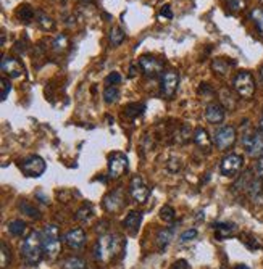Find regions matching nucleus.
Masks as SVG:
<instances>
[{
	"instance_id": "28",
	"label": "nucleus",
	"mask_w": 263,
	"mask_h": 269,
	"mask_svg": "<svg viewBox=\"0 0 263 269\" xmlns=\"http://www.w3.org/2000/svg\"><path fill=\"white\" fill-rule=\"evenodd\" d=\"M108 38H110L112 46L116 47V46H120V44H123V40H125V38H126V34H125V31H123L121 28L115 26V28L110 29V34H108Z\"/></svg>"
},
{
	"instance_id": "9",
	"label": "nucleus",
	"mask_w": 263,
	"mask_h": 269,
	"mask_svg": "<svg viewBox=\"0 0 263 269\" xmlns=\"http://www.w3.org/2000/svg\"><path fill=\"white\" fill-rule=\"evenodd\" d=\"M128 156L121 152H115L108 156V178L120 179L128 171Z\"/></svg>"
},
{
	"instance_id": "47",
	"label": "nucleus",
	"mask_w": 263,
	"mask_h": 269,
	"mask_svg": "<svg viewBox=\"0 0 263 269\" xmlns=\"http://www.w3.org/2000/svg\"><path fill=\"white\" fill-rule=\"evenodd\" d=\"M260 130L263 132V116H261V121H260Z\"/></svg>"
},
{
	"instance_id": "31",
	"label": "nucleus",
	"mask_w": 263,
	"mask_h": 269,
	"mask_svg": "<svg viewBox=\"0 0 263 269\" xmlns=\"http://www.w3.org/2000/svg\"><path fill=\"white\" fill-rule=\"evenodd\" d=\"M191 140V129H189V126L182 124L178 130L176 134H174V142L178 144H186Z\"/></svg>"
},
{
	"instance_id": "24",
	"label": "nucleus",
	"mask_w": 263,
	"mask_h": 269,
	"mask_svg": "<svg viewBox=\"0 0 263 269\" xmlns=\"http://www.w3.org/2000/svg\"><path fill=\"white\" fill-rule=\"evenodd\" d=\"M145 110V105L144 104H137V102H134V104H128L125 106V114L128 116V118L134 120L137 118V116H141Z\"/></svg>"
},
{
	"instance_id": "18",
	"label": "nucleus",
	"mask_w": 263,
	"mask_h": 269,
	"mask_svg": "<svg viewBox=\"0 0 263 269\" xmlns=\"http://www.w3.org/2000/svg\"><path fill=\"white\" fill-rule=\"evenodd\" d=\"M224 110L226 108L221 104H210L205 108V120L210 122V124H220V122L224 120Z\"/></svg>"
},
{
	"instance_id": "43",
	"label": "nucleus",
	"mask_w": 263,
	"mask_h": 269,
	"mask_svg": "<svg viewBox=\"0 0 263 269\" xmlns=\"http://www.w3.org/2000/svg\"><path fill=\"white\" fill-rule=\"evenodd\" d=\"M170 269H191V268H189V263L186 260H178L171 264Z\"/></svg>"
},
{
	"instance_id": "36",
	"label": "nucleus",
	"mask_w": 263,
	"mask_h": 269,
	"mask_svg": "<svg viewBox=\"0 0 263 269\" xmlns=\"http://www.w3.org/2000/svg\"><path fill=\"white\" fill-rule=\"evenodd\" d=\"M160 218H162L165 222H171L174 221V218H176V213H174V210L170 205H165L160 210Z\"/></svg>"
},
{
	"instance_id": "25",
	"label": "nucleus",
	"mask_w": 263,
	"mask_h": 269,
	"mask_svg": "<svg viewBox=\"0 0 263 269\" xmlns=\"http://www.w3.org/2000/svg\"><path fill=\"white\" fill-rule=\"evenodd\" d=\"M17 14H18L20 21H23V23H31V21L36 18V12L29 5H21Z\"/></svg>"
},
{
	"instance_id": "13",
	"label": "nucleus",
	"mask_w": 263,
	"mask_h": 269,
	"mask_svg": "<svg viewBox=\"0 0 263 269\" xmlns=\"http://www.w3.org/2000/svg\"><path fill=\"white\" fill-rule=\"evenodd\" d=\"M0 70L5 76H9L10 79L13 78H20L21 74L25 72L23 64L18 62V58L10 56V55H5L2 58V63H0Z\"/></svg>"
},
{
	"instance_id": "32",
	"label": "nucleus",
	"mask_w": 263,
	"mask_h": 269,
	"mask_svg": "<svg viewBox=\"0 0 263 269\" xmlns=\"http://www.w3.org/2000/svg\"><path fill=\"white\" fill-rule=\"evenodd\" d=\"M221 102H223V106L228 108V110H234L236 108V100H234V96H232V92L228 90V89H221Z\"/></svg>"
},
{
	"instance_id": "23",
	"label": "nucleus",
	"mask_w": 263,
	"mask_h": 269,
	"mask_svg": "<svg viewBox=\"0 0 263 269\" xmlns=\"http://www.w3.org/2000/svg\"><path fill=\"white\" fill-rule=\"evenodd\" d=\"M18 208H20L26 216H29V218H34V220H39V218H41L39 210L36 208L34 205H31V203H29L28 200H21V202L18 203Z\"/></svg>"
},
{
	"instance_id": "30",
	"label": "nucleus",
	"mask_w": 263,
	"mask_h": 269,
	"mask_svg": "<svg viewBox=\"0 0 263 269\" xmlns=\"http://www.w3.org/2000/svg\"><path fill=\"white\" fill-rule=\"evenodd\" d=\"M52 47H54L55 52L62 54V52H65V50L70 47V40H68V38L65 34H60V36H57L55 40L52 42Z\"/></svg>"
},
{
	"instance_id": "38",
	"label": "nucleus",
	"mask_w": 263,
	"mask_h": 269,
	"mask_svg": "<svg viewBox=\"0 0 263 269\" xmlns=\"http://www.w3.org/2000/svg\"><path fill=\"white\" fill-rule=\"evenodd\" d=\"M10 261H12L10 248H9V245H7L5 242H2V258H0V263H2V268L5 269L7 266L10 264Z\"/></svg>"
},
{
	"instance_id": "17",
	"label": "nucleus",
	"mask_w": 263,
	"mask_h": 269,
	"mask_svg": "<svg viewBox=\"0 0 263 269\" xmlns=\"http://www.w3.org/2000/svg\"><path fill=\"white\" fill-rule=\"evenodd\" d=\"M192 139H194L197 147H199L202 152H205V154H210V152H211V147H213V139H210L208 132L203 128H197L194 130Z\"/></svg>"
},
{
	"instance_id": "40",
	"label": "nucleus",
	"mask_w": 263,
	"mask_h": 269,
	"mask_svg": "<svg viewBox=\"0 0 263 269\" xmlns=\"http://www.w3.org/2000/svg\"><path fill=\"white\" fill-rule=\"evenodd\" d=\"M158 18L160 20H173V10L170 5L162 6V10L158 12Z\"/></svg>"
},
{
	"instance_id": "27",
	"label": "nucleus",
	"mask_w": 263,
	"mask_h": 269,
	"mask_svg": "<svg viewBox=\"0 0 263 269\" xmlns=\"http://www.w3.org/2000/svg\"><path fill=\"white\" fill-rule=\"evenodd\" d=\"M36 21H38V24L42 28V29H46V31H49V29H52L54 28V20L49 16L47 13H44V12H36Z\"/></svg>"
},
{
	"instance_id": "45",
	"label": "nucleus",
	"mask_w": 263,
	"mask_h": 269,
	"mask_svg": "<svg viewBox=\"0 0 263 269\" xmlns=\"http://www.w3.org/2000/svg\"><path fill=\"white\" fill-rule=\"evenodd\" d=\"M234 269H250V268L247 266V264H237V266H236Z\"/></svg>"
},
{
	"instance_id": "11",
	"label": "nucleus",
	"mask_w": 263,
	"mask_h": 269,
	"mask_svg": "<svg viewBox=\"0 0 263 269\" xmlns=\"http://www.w3.org/2000/svg\"><path fill=\"white\" fill-rule=\"evenodd\" d=\"M139 68L147 78H157L158 74H163V63L150 55H142L139 58Z\"/></svg>"
},
{
	"instance_id": "49",
	"label": "nucleus",
	"mask_w": 263,
	"mask_h": 269,
	"mask_svg": "<svg viewBox=\"0 0 263 269\" xmlns=\"http://www.w3.org/2000/svg\"><path fill=\"white\" fill-rule=\"evenodd\" d=\"M84 2H92V0H84Z\"/></svg>"
},
{
	"instance_id": "7",
	"label": "nucleus",
	"mask_w": 263,
	"mask_h": 269,
	"mask_svg": "<svg viewBox=\"0 0 263 269\" xmlns=\"http://www.w3.org/2000/svg\"><path fill=\"white\" fill-rule=\"evenodd\" d=\"M21 171H23L28 178H41L47 170V163L39 155H31L25 158L20 164Z\"/></svg>"
},
{
	"instance_id": "42",
	"label": "nucleus",
	"mask_w": 263,
	"mask_h": 269,
	"mask_svg": "<svg viewBox=\"0 0 263 269\" xmlns=\"http://www.w3.org/2000/svg\"><path fill=\"white\" fill-rule=\"evenodd\" d=\"M242 242H244V245L247 246L249 250H258L260 248V244H258V240L257 238H253V237H249V238H242Z\"/></svg>"
},
{
	"instance_id": "34",
	"label": "nucleus",
	"mask_w": 263,
	"mask_h": 269,
	"mask_svg": "<svg viewBox=\"0 0 263 269\" xmlns=\"http://www.w3.org/2000/svg\"><path fill=\"white\" fill-rule=\"evenodd\" d=\"M94 212H92V206L91 205H84L83 208H79L78 210V213H76V220L78 221H89L91 218H92Z\"/></svg>"
},
{
	"instance_id": "19",
	"label": "nucleus",
	"mask_w": 263,
	"mask_h": 269,
	"mask_svg": "<svg viewBox=\"0 0 263 269\" xmlns=\"http://www.w3.org/2000/svg\"><path fill=\"white\" fill-rule=\"evenodd\" d=\"M213 229H215L216 240H226V238H229L232 234H234L237 228H236V224H232V222H215Z\"/></svg>"
},
{
	"instance_id": "29",
	"label": "nucleus",
	"mask_w": 263,
	"mask_h": 269,
	"mask_svg": "<svg viewBox=\"0 0 263 269\" xmlns=\"http://www.w3.org/2000/svg\"><path fill=\"white\" fill-rule=\"evenodd\" d=\"M120 98V89L116 86H107L104 90V100L107 104H115Z\"/></svg>"
},
{
	"instance_id": "26",
	"label": "nucleus",
	"mask_w": 263,
	"mask_h": 269,
	"mask_svg": "<svg viewBox=\"0 0 263 269\" xmlns=\"http://www.w3.org/2000/svg\"><path fill=\"white\" fill-rule=\"evenodd\" d=\"M9 232L13 237H23L26 232V224L20 220H15L9 222Z\"/></svg>"
},
{
	"instance_id": "22",
	"label": "nucleus",
	"mask_w": 263,
	"mask_h": 269,
	"mask_svg": "<svg viewBox=\"0 0 263 269\" xmlns=\"http://www.w3.org/2000/svg\"><path fill=\"white\" fill-rule=\"evenodd\" d=\"M62 269H86V263L79 256H67L62 261Z\"/></svg>"
},
{
	"instance_id": "5",
	"label": "nucleus",
	"mask_w": 263,
	"mask_h": 269,
	"mask_svg": "<svg viewBox=\"0 0 263 269\" xmlns=\"http://www.w3.org/2000/svg\"><path fill=\"white\" fill-rule=\"evenodd\" d=\"M232 87L239 97L252 98L255 94V79L250 71H239L232 79Z\"/></svg>"
},
{
	"instance_id": "2",
	"label": "nucleus",
	"mask_w": 263,
	"mask_h": 269,
	"mask_svg": "<svg viewBox=\"0 0 263 269\" xmlns=\"http://www.w3.org/2000/svg\"><path fill=\"white\" fill-rule=\"evenodd\" d=\"M44 255V245H42V234L39 232H29L28 237L21 244V258L25 260V263L29 266L39 264Z\"/></svg>"
},
{
	"instance_id": "44",
	"label": "nucleus",
	"mask_w": 263,
	"mask_h": 269,
	"mask_svg": "<svg viewBox=\"0 0 263 269\" xmlns=\"http://www.w3.org/2000/svg\"><path fill=\"white\" fill-rule=\"evenodd\" d=\"M255 174L263 180V156H260L255 163Z\"/></svg>"
},
{
	"instance_id": "15",
	"label": "nucleus",
	"mask_w": 263,
	"mask_h": 269,
	"mask_svg": "<svg viewBox=\"0 0 263 269\" xmlns=\"http://www.w3.org/2000/svg\"><path fill=\"white\" fill-rule=\"evenodd\" d=\"M65 244H67L68 248H71V250L83 248L86 244V232L81 228L71 229L70 232H67V236H65Z\"/></svg>"
},
{
	"instance_id": "8",
	"label": "nucleus",
	"mask_w": 263,
	"mask_h": 269,
	"mask_svg": "<svg viewBox=\"0 0 263 269\" xmlns=\"http://www.w3.org/2000/svg\"><path fill=\"white\" fill-rule=\"evenodd\" d=\"M178 84H179V74L176 70L163 71L162 78H160V92H162V96L166 98H173L178 90Z\"/></svg>"
},
{
	"instance_id": "14",
	"label": "nucleus",
	"mask_w": 263,
	"mask_h": 269,
	"mask_svg": "<svg viewBox=\"0 0 263 269\" xmlns=\"http://www.w3.org/2000/svg\"><path fill=\"white\" fill-rule=\"evenodd\" d=\"M104 208L110 213H118L125 208V194L123 190H113L104 198Z\"/></svg>"
},
{
	"instance_id": "37",
	"label": "nucleus",
	"mask_w": 263,
	"mask_h": 269,
	"mask_svg": "<svg viewBox=\"0 0 263 269\" xmlns=\"http://www.w3.org/2000/svg\"><path fill=\"white\" fill-rule=\"evenodd\" d=\"M12 90V82H10V79H7V78H2V81H0V98L5 100L7 96L10 94Z\"/></svg>"
},
{
	"instance_id": "46",
	"label": "nucleus",
	"mask_w": 263,
	"mask_h": 269,
	"mask_svg": "<svg viewBox=\"0 0 263 269\" xmlns=\"http://www.w3.org/2000/svg\"><path fill=\"white\" fill-rule=\"evenodd\" d=\"M260 81L263 84V64H261V68H260Z\"/></svg>"
},
{
	"instance_id": "41",
	"label": "nucleus",
	"mask_w": 263,
	"mask_h": 269,
	"mask_svg": "<svg viewBox=\"0 0 263 269\" xmlns=\"http://www.w3.org/2000/svg\"><path fill=\"white\" fill-rule=\"evenodd\" d=\"M105 82L108 84V86H116V84H120L121 82V74L120 72H110L107 78H105Z\"/></svg>"
},
{
	"instance_id": "21",
	"label": "nucleus",
	"mask_w": 263,
	"mask_h": 269,
	"mask_svg": "<svg viewBox=\"0 0 263 269\" xmlns=\"http://www.w3.org/2000/svg\"><path fill=\"white\" fill-rule=\"evenodd\" d=\"M231 64H234V62L229 63V62H226L224 58H216V60L211 62V70H213L215 74L218 76H224V74H228V71H229V66Z\"/></svg>"
},
{
	"instance_id": "12",
	"label": "nucleus",
	"mask_w": 263,
	"mask_h": 269,
	"mask_svg": "<svg viewBox=\"0 0 263 269\" xmlns=\"http://www.w3.org/2000/svg\"><path fill=\"white\" fill-rule=\"evenodd\" d=\"M149 187L147 184L144 182V179L141 176H134L131 179V184H129V195L136 203H145L149 198Z\"/></svg>"
},
{
	"instance_id": "35",
	"label": "nucleus",
	"mask_w": 263,
	"mask_h": 269,
	"mask_svg": "<svg viewBox=\"0 0 263 269\" xmlns=\"http://www.w3.org/2000/svg\"><path fill=\"white\" fill-rule=\"evenodd\" d=\"M226 5L232 13H239L247 6V0H226Z\"/></svg>"
},
{
	"instance_id": "48",
	"label": "nucleus",
	"mask_w": 263,
	"mask_h": 269,
	"mask_svg": "<svg viewBox=\"0 0 263 269\" xmlns=\"http://www.w3.org/2000/svg\"><path fill=\"white\" fill-rule=\"evenodd\" d=\"M260 4H261V8H263V0H260Z\"/></svg>"
},
{
	"instance_id": "20",
	"label": "nucleus",
	"mask_w": 263,
	"mask_h": 269,
	"mask_svg": "<svg viewBox=\"0 0 263 269\" xmlns=\"http://www.w3.org/2000/svg\"><path fill=\"white\" fill-rule=\"evenodd\" d=\"M173 234H174V229L173 228H165V229H160L158 234H157V245L160 250H165L168 244L171 242L173 238Z\"/></svg>"
},
{
	"instance_id": "6",
	"label": "nucleus",
	"mask_w": 263,
	"mask_h": 269,
	"mask_svg": "<svg viewBox=\"0 0 263 269\" xmlns=\"http://www.w3.org/2000/svg\"><path fill=\"white\" fill-rule=\"evenodd\" d=\"M236 129L232 126H221L215 130L213 134V144L218 150H229L236 142Z\"/></svg>"
},
{
	"instance_id": "4",
	"label": "nucleus",
	"mask_w": 263,
	"mask_h": 269,
	"mask_svg": "<svg viewBox=\"0 0 263 269\" xmlns=\"http://www.w3.org/2000/svg\"><path fill=\"white\" fill-rule=\"evenodd\" d=\"M240 142H242V147L249 156H253V158L263 156V132H258L257 129H253L247 124V129L242 132Z\"/></svg>"
},
{
	"instance_id": "10",
	"label": "nucleus",
	"mask_w": 263,
	"mask_h": 269,
	"mask_svg": "<svg viewBox=\"0 0 263 269\" xmlns=\"http://www.w3.org/2000/svg\"><path fill=\"white\" fill-rule=\"evenodd\" d=\"M244 168V158L237 154H229L221 160L220 171L224 178H236Z\"/></svg>"
},
{
	"instance_id": "1",
	"label": "nucleus",
	"mask_w": 263,
	"mask_h": 269,
	"mask_svg": "<svg viewBox=\"0 0 263 269\" xmlns=\"http://www.w3.org/2000/svg\"><path fill=\"white\" fill-rule=\"evenodd\" d=\"M123 248H125V242H123L120 236H102L96 242V246H94V256L102 263H110L112 260L120 255Z\"/></svg>"
},
{
	"instance_id": "3",
	"label": "nucleus",
	"mask_w": 263,
	"mask_h": 269,
	"mask_svg": "<svg viewBox=\"0 0 263 269\" xmlns=\"http://www.w3.org/2000/svg\"><path fill=\"white\" fill-rule=\"evenodd\" d=\"M42 245H44V256L49 261H54L60 255V230L55 224H49L42 230Z\"/></svg>"
},
{
	"instance_id": "16",
	"label": "nucleus",
	"mask_w": 263,
	"mask_h": 269,
	"mask_svg": "<svg viewBox=\"0 0 263 269\" xmlns=\"http://www.w3.org/2000/svg\"><path fill=\"white\" fill-rule=\"evenodd\" d=\"M142 222V212H131L126 214V218L123 220V229H125L128 234L136 236L139 232Z\"/></svg>"
},
{
	"instance_id": "39",
	"label": "nucleus",
	"mask_w": 263,
	"mask_h": 269,
	"mask_svg": "<svg viewBox=\"0 0 263 269\" xmlns=\"http://www.w3.org/2000/svg\"><path fill=\"white\" fill-rule=\"evenodd\" d=\"M195 237H197V230H195V229H187V230H184V232L181 234L179 242H181V244L191 242V240H194Z\"/></svg>"
},
{
	"instance_id": "33",
	"label": "nucleus",
	"mask_w": 263,
	"mask_h": 269,
	"mask_svg": "<svg viewBox=\"0 0 263 269\" xmlns=\"http://www.w3.org/2000/svg\"><path fill=\"white\" fill-rule=\"evenodd\" d=\"M250 20L255 23V26H257L258 32L263 36V8H253L250 12Z\"/></svg>"
}]
</instances>
